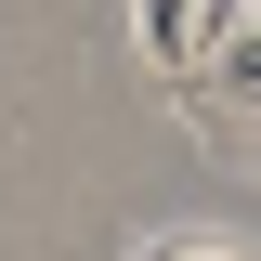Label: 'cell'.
Segmentation results:
<instances>
[{
	"label": "cell",
	"mask_w": 261,
	"mask_h": 261,
	"mask_svg": "<svg viewBox=\"0 0 261 261\" xmlns=\"http://www.w3.org/2000/svg\"><path fill=\"white\" fill-rule=\"evenodd\" d=\"M130 27H144V53H157V79H183V65H196V27H183V0H130Z\"/></svg>",
	"instance_id": "1"
},
{
	"label": "cell",
	"mask_w": 261,
	"mask_h": 261,
	"mask_svg": "<svg viewBox=\"0 0 261 261\" xmlns=\"http://www.w3.org/2000/svg\"><path fill=\"white\" fill-rule=\"evenodd\" d=\"M144 248H157V261H222V248H248V235H235V222H170V235H144Z\"/></svg>",
	"instance_id": "2"
}]
</instances>
